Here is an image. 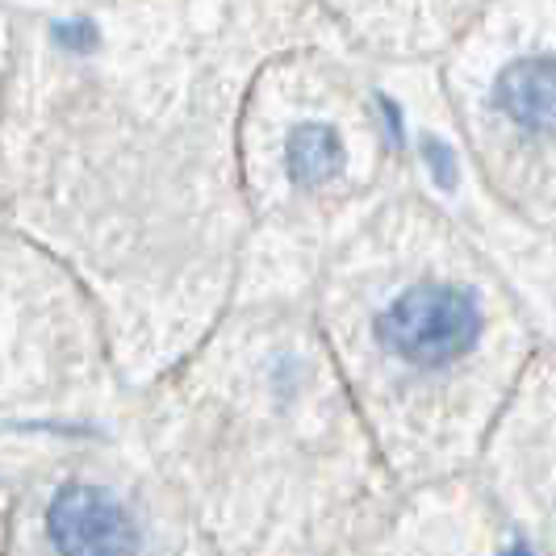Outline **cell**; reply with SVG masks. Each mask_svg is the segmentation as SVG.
<instances>
[{
  "mask_svg": "<svg viewBox=\"0 0 556 556\" xmlns=\"http://www.w3.org/2000/svg\"><path fill=\"white\" fill-rule=\"evenodd\" d=\"M477 334H481L477 298L456 285H415L377 314L381 348L418 368H440L473 352Z\"/></svg>",
  "mask_w": 556,
  "mask_h": 556,
  "instance_id": "6da1fadb",
  "label": "cell"
},
{
  "mask_svg": "<svg viewBox=\"0 0 556 556\" xmlns=\"http://www.w3.org/2000/svg\"><path fill=\"white\" fill-rule=\"evenodd\" d=\"M47 531L59 556H135L139 531L130 523L126 506L101 485H63L51 510Z\"/></svg>",
  "mask_w": 556,
  "mask_h": 556,
  "instance_id": "7a4b0ae2",
  "label": "cell"
},
{
  "mask_svg": "<svg viewBox=\"0 0 556 556\" xmlns=\"http://www.w3.org/2000/svg\"><path fill=\"white\" fill-rule=\"evenodd\" d=\"M498 110L528 135L556 130V59L531 55L510 63L494 84Z\"/></svg>",
  "mask_w": 556,
  "mask_h": 556,
  "instance_id": "3957f363",
  "label": "cell"
},
{
  "mask_svg": "<svg viewBox=\"0 0 556 556\" xmlns=\"http://www.w3.org/2000/svg\"><path fill=\"white\" fill-rule=\"evenodd\" d=\"M285 172L293 185L318 189L343 172V142L327 122H302L285 139Z\"/></svg>",
  "mask_w": 556,
  "mask_h": 556,
  "instance_id": "277c9868",
  "label": "cell"
},
{
  "mask_svg": "<svg viewBox=\"0 0 556 556\" xmlns=\"http://www.w3.org/2000/svg\"><path fill=\"white\" fill-rule=\"evenodd\" d=\"M418 155H422V164H427V172H431V180L440 185V189H456V155H452V147L440 139H427L418 142Z\"/></svg>",
  "mask_w": 556,
  "mask_h": 556,
  "instance_id": "5b68a950",
  "label": "cell"
},
{
  "mask_svg": "<svg viewBox=\"0 0 556 556\" xmlns=\"http://www.w3.org/2000/svg\"><path fill=\"white\" fill-rule=\"evenodd\" d=\"M55 42H63L67 51H92L97 47V29H92V22H59Z\"/></svg>",
  "mask_w": 556,
  "mask_h": 556,
  "instance_id": "8992f818",
  "label": "cell"
},
{
  "mask_svg": "<svg viewBox=\"0 0 556 556\" xmlns=\"http://www.w3.org/2000/svg\"><path fill=\"white\" fill-rule=\"evenodd\" d=\"M502 556H531L528 540H515V544H510V548H506V553H502Z\"/></svg>",
  "mask_w": 556,
  "mask_h": 556,
  "instance_id": "52a82bcc",
  "label": "cell"
}]
</instances>
